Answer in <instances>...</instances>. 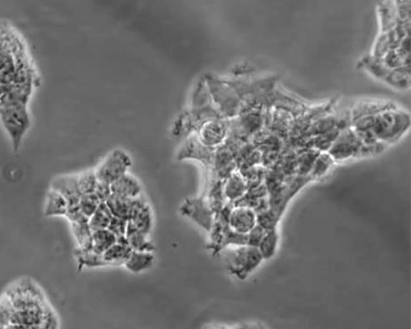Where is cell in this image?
Returning a JSON list of instances; mask_svg holds the SVG:
<instances>
[{
  "label": "cell",
  "mask_w": 411,
  "mask_h": 329,
  "mask_svg": "<svg viewBox=\"0 0 411 329\" xmlns=\"http://www.w3.org/2000/svg\"><path fill=\"white\" fill-rule=\"evenodd\" d=\"M204 146L198 137L190 139L187 144L180 150L178 159L179 160H194L202 163L208 173L211 174L213 168L215 151Z\"/></svg>",
  "instance_id": "cell-6"
},
{
  "label": "cell",
  "mask_w": 411,
  "mask_h": 329,
  "mask_svg": "<svg viewBox=\"0 0 411 329\" xmlns=\"http://www.w3.org/2000/svg\"><path fill=\"white\" fill-rule=\"evenodd\" d=\"M184 217L192 221L199 228L209 232L212 229L215 214L204 194L186 199L179 208Z\"/></svg>",
  "instance_id": "cell-5"
},
{
  "label": "cell",
  "mask_w": 411,
  "mask_h": 329,
  "mask_svg": "<svg viewBox=\"0 0 411 329\" xmlns=\"http://www.w3.org/2000/svg\"><path fill=\"white\" fill-rule=\"evenodd\" d=\"M112 218H113V215L107 207L106 204L101 203L99 208L88 219V223H89L92 232L95 230L108 228Z\"/></svg>",
  "instance_id": "cell-21"
},
{
  "label": "cell",
  "mask_w": 411,
  "mask_h": 329,
  "mask_svg": "<svg viewBox=\"0 0 411 329\" xmlns=\"http://www.w3.org/2000/svg\"><path fill=\"white\" fill-rule=\"evenodd\" d=\"M101 204V201L94 193L88 194L81 196L80 202H78V207H80L82 213L89 219L92 214L99 208Z\"/></svg>",
  "instance_id": "cell-24"
},
{
  "label": "cell",
  "mask_w": 411,
  "mask_h": 329,
  "mask_svg": "<svg viewBox=\"0 0 411 329\" xmlns=\"http://www.w3.org/2000/svg\"><path fill=\"white\" fill-rule=\"evenodd\" d=\"M129 221L116 217L112 218L108 228L117 239L125 237Z\"/></svg>",
  "instance_id": "cell-25"
},
{
  "label": "cell",
  "mask_w": 411,
  "mask_h": 329,
  "mask_svg": "<svg viewBox=\"0 0 411 329\" xmlns=\"http://www.w3.org/2000/svg\"><path fill=\"white\" fill-rule=\"evenodd\" d=\"M71 229L77 249H89L92 247V230L87 221L72 223Z\"/></svg>",
  "instance_id": "cell-19"
},
{
  "label": "cell",
  "mask_w": 411,
  "mask_h": 329,
  "mask_svg": "<svg viewBox=\"0 0 411 329\" xmlns=\"http://www.w3.org/2000/svg\"><path fill=\"white\" fill-rule=\"evenodd\" d=\"M257 223L256 213L248 206H237L232 208L229 212L228 224L234 232L247 235Z\"/></svg>",
  "instance_id": "cell-7"
},
{
  "label": "cell",
  "mask_w": 411,
  "mask_h": 329,
  "mask_svg": "<svg viewBox=\"0 0 411 329\" xmlns=\"http://www.w3.org/2000/svg\"><path fill=\"white\" fill-rule=\"evenodd\" d=\"M77 184L82 195L94 193L98 184L95 170H88L77 174Z\"/></svg>",
  "instance_id": "cell-23"
},
{
  "label": "cell",
  "mask_w": 411,
  "mask_h": 329,
  "mask_svg": "<svg viewBox=\"0 0 411 329\" xmlns=\"http://www.w3.org/2000/svg\"><path fill=\"white\" fill-rule=\"evenodd\" d=\"M278 242V235L275 230H267L265 235L258 245L263 259L272 258L276 252Z\"/></svg>",
  "instance_id": "cell-22"
},
{
  "label": "cell",
  "mask_w": 411,
  "mask_h": 329,
  "mask_svg": "<svg viewBox=\"0 0 411 329\" xmlns=\"http://www.w3.org/2000/svg\"><path fill=\"white\" fill-rule=\"evenodd\" d=\"M154 263L155 255L153 252L132 250L129 256L124 263V266L131 273L139 274L153 268Z\"/></svg>",
  "instance_id": "cell-14"
},
{
  "label": "cell",
  "mask_w": 411,
  "mask_h": 329,
  "mask_svg": "<svg viewBox=\"0 0 411 329\" xmlns=\"http://www.w3.org/2000/svg\"><path fill=\"white\" fill-rule=\"evenodd\" d=\"M267 230L261 227L260 225L258 224L254 227L251 232L246 235V244L252 245V247H258L259 243H260L263 235H265Z\"/></svg>",
  "instance_id": "cell-26"
},
{
  "label": "cell",
  "mask_w": 411,
  "mask_h": 329,
  "mask_svg": "<svg viewBox=\"0 0 411 329\" xmlns=\"http://www.w3.org/2000/svg\"><path fill=\"white\" fill-rule=\"evenodd\" d=\"M117 242L115 235L109 229L95 230L92 232L91 249L102 254Z\"/></svg>",
  "instance_id": "cell-20"
},
{
  "label": "cell",
  "mask_w": 411,
  "mask_h": 329,
  "mask_svg": "<svg viewBox=\"0 0 411 329\" xmlns=\"http://www.w3.org/2000/svg\"><path fill=\"white\" fill-rule=\"evenodd\" d=\"M51 189L58 191L67 200L68 206L77 205L81 192L77 184V174L58 176L53 180Z\"/></svg>",
  "instance_id": "cell-9"
},
{
  "label": "cell",
  "mask_w": 411,
  "mask_h": 329,
  "mask_svg": "<svg viewBox=\"0 0 411 329\" xmlns=\"http://www.w3.org/2000/svg\"><path fill=\"white\" fill-rule=\"evenodd\" d=\"M131 166L132 160L129 154L123 150L115 149L100 162L95 173L98 180L110 185L128 173Z\"/></svg>",
  "instance_id": "cell-4"
},
{
  "label": "cell",
  "mask_w": 411,
  "mask_h": 329,
  "mask_svg": "<svg viewBox=\"0 0 411 329\" xmlns=\"http://www.w3.org/2000/svg\"><path fill=\"white\" fill-rule=\"evenodd\" d=\"M125 237L132 250L154 252L156 247L153 240L151 239V235L141 232L129 222L128 223V228H127Z\"/></svg>",
  "instance_id": "cell-15"
},
{
  "label": "cell",
  "mask_w": 411,
  "mask_h": 329,
  "mask_svg": "<svg viewBox=\"0 0 411 329\" xmlns=\"http://www.w3.org/2000/svg\"><path fill=\"white\" fill-rule=\"evenodd\" d=\"M226 132V126L222 122L210 120L201 128L198 139L204 146L216 149L223 144Z\"/></svg>",
  "instance_id": "cell-10"
},
{
  "label": "cell",
  "mask_w": 411,
  "mask_h": 329,
  "mask_svg": "<svg viewBox=\"0 0 411 329\" xmlns=\"http://www.w3.org/2000/svg\"><path fill=\"white\" fill-rule=\"evenodd\" d=\"M129 222L134 228L146 234L150 235L153 228V212L150 204L141 196L137 199L136 204L132 212Z\"/></svg>",
  "instance_id": "cell-8"
},
{
  "label": "cell",
  "mask_w": 411,
  "mask_h": 329,
  "mask_svg": "<svg viewBox=\"0 0 411 329\" xmlns=\"http://www.w3.org/2000/svg\"><path fill=\"white\" fill-rule=\"evenodd\" d=\"M247 190V185L244 176L233 171V173L223 180V192L225 197L229 202H236L244 197Z\"/></svg>",
  "instance_id": "cell-13"
},
{
  "label": "cell",
  "mask_w": 411,
  "mask_h": 329,
  "mask_svg": "<svg viewBox=\"0 0 411 329\" xmlns=\"http://www.w3.org/2000/svg\"><path fill=\"white\" fill-rule=\"evenodd\" d=\"M132 252L126 237L117 239V242L108 249L102 254L105 261L108 263L109 267L124 266L126 259H128Z\"/></svg>",
  "instance_id": "cell-12"
},
{
  "label": "cell",
  "mask_w": 411,
  "mask_h": 329,
  "mask_svg": "<svg viewBox=\"0 0 411 329\" xmlns=\"http://www.w3.org/2000/svg\"><path fill=\"white\" fill-rule=\"evenodd\" d=\"M68 204L58 191L51 189L48 191L44 213L46 217H65Z\"/></svg>",
  "instance_id": "cell-16"
},
{
  "label": "cell",
  "mask_w": 411,
  "mask_h": 329,
  "mask_svg": "<svg viewBox=\"0 0 411 329\" xmlns=\"http://www.w3.org/2000/svg\"><path fill=\"white\" fill-rule=\"evenodd\" d=\"M94 194L101 203H106L112 194L110 185L98 180Z\"/></svg>",
  "instance_id": "cell-27"
},
{
  "label": "cell",
  "mask_w": 411,
  "mask_h": 329,
  "mask_svg": "<svg viewBox=\"0 0 411 329\" xmlns=\"http://www.w3.org/2000/svg\"><path fill=\"white\" fill-rule=\"evenodd\" d=\"M112 194L126 199H135L143 196V186L130 173H126L110 184Z\"/></svg>",
  "instance_id": "cell-11"
},
{
  "label": "cell",
  "mask_w": 411,
  "mask_h": 329,
  "mask_svg": "<svg viewBox=\"0 0 411 329\" xmlns=\"http://www.w3.org/2000/svg\"><path fill=\"white\" fill-rule=\"evenodd\" d=\"M42 77L25 37L0 19V124L18 151L32 125L31 104Z\"/></svg>",
  "instance_id": "cell-1"
},
{
  "label": "cell",
  "mask_w": 411,
  "mask_h": 329,
  "mask_svg": "<svg viewBox=\"0 0 411 329\" xmlns=\"http://www.w3.org/2000/svg\"><path fill=\"white\" fill-rule=\"evenodd\" d=\"M136 200L137 199H130L111 194L110 197L106 200V204L113 217L129 221L132 212H133Z\"/></svg>",
  "instance_id": "cell-17"
},
{
  "label": "cell",
  "mask_w": 411,
  "mask_h": 329,
  "mask_svg": "<svg viewBox=\"0 0 411 329\" xmlns=\"http://www.w3.org/2000/svg\"><path fill=\"white\" fill-rule=\"evenodd\" d=\"M75 257L80 269L82 268H96L109 267L108 263L103 258L102 254L96 253L92 249H81L77 248Z\"/></svg>",
  "instance_id": "cell-18"
},
{
  "label": "cell",
  "mask_w": 411,
  "mask_h": 329,
  "mask_svg": "<svg viewBox=\"0 0 411 329\" xmlns=\"http://www.w3.org/2000/svg\"><path fill=\"white\" fill-rule=\"evenodd\" d=\"M226 249V266L228 271L239 279L248 278L263 260L258 248L252 245H233Z\"/></svg>",
  "instance_id": "cell-3"
},
{
  "label": "cell",
  "mask_w": 411,
  "mask_h": 329,
  "mask_svg": "<svg viewBox=\"0 0 411 329\" xmlns=\"http://www.w3.org/2000/svg\"><path fill=\"white\" fill-rule=\"evenodd\" d=\"M55 309L32 280L22 278L8 287L0 298V328H58Z\"/></svg>",
  "instance_id": "cell-2"
}]
</instances>
